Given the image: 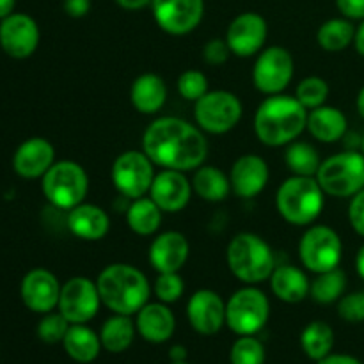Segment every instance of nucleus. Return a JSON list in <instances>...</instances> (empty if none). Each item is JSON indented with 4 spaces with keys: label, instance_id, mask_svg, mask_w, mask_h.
<instances>
[{
    "label": "nucleus",
    "instance_id": "f257e3e1",
    "mask_svg": "<svg viewBox=\"0 0 364 364\" xmlns=\"http://www.w3.org/2000/svg\"><path fill=\"white\" fill-rule=\"evenodd\" d=\"M142 151L162 169L187 173L205 164L208 141L199 127L174 116L159 117L142 135Z\"/></svg>",
    "mask_w": 364,
    "mask_h": 364
},
{
    "label": "nucleus",
    "instance_id": "f03ea898",
    "mask_svg": "<svg viewBox=\"0 0 364 364\" xmlns=\"http://www.w3.org/2000/svg\"><path fill=\"white\" fill-rule=\"evenodd\" d=\"M308 124V109L295 96H267L255 116V134L269 148H281L297 141Z\"/></svg>",
    "mask_w": 364,
    "mask_h": 364
},
{
    "label": "nucleus",
    "instance_id": "7ed1b4c3",
    "mask_svg": "<svg viewBox=\"0 0 364 364\" xmlns=\"http://www.w3.org/2000/svg\"><path fill=\"white\" fill-rule=\"evenodd\" d=\"M96 284L102 304L116 315H137L151 295V284L144 272L128 263L107 265L100 272Z\"/></svg>",
    "mask_w": 364,
    "mask_h": 364
},
{
    "label": "nucleus",
    "instance_id": "20e7f679",
    "mask_svg": "<svg viewBox=\"0 0 364 364\" xmlns=\"http://www.w3.org/2000/svg\"><path fill=\"white\" fill-rule=\"evenodd\" d=\"M323 205L326 192L315 176L291 174L277 188V213L291 226H311L322 213Z\"/></svg>",
    "mask_w": 364,
    "mask_h": 364
},
{
    "label": "nucleus",
    "instance_id": "39448f33",
    "mask_svg": "<svg viewBox=\"0 0 364 364\" xmlns=\"http://www.w3.org/2000/svg\"><path fill=\"white\" fill-rule=\"evenodd\" d=\"M226 262L231 274L245 284H259L270 279L276 269L272 247L255 233H238L228 244Z\"/></svg>",
    "mask_w": 364,
    "mask_h": 364
},
{
    "label": "nucleus",
    "instance_id": "423d86ee",
    "mask_svg": "<svg viewBox=\"0 0 364 364\" xmlns=\"http://www.w3.org/2000/svg\"><path fill=\"white\" fill-rule=\"evenodd\" d=\"M41 188L50 205L70 212L84 203L89 192V176L80 164L59 160L41 178Z\"/></svg>",
    "mask_w": 364,
    "mask_h": 364
},
{
    "label": "nucleus",
    "instance_id": "0eeeda50",
    "mask_svg": "<svg viewBox=\"0 0 364 364\" xmlns=\"http://www.w3.org/2000/svg\"><path fill=\"white\" fill-rule=\"evenodd\" d=\"M320 187L333 198H352L364 188V155L355 149L329 156L316 173Z\"/></svg>",
    "mask_w": 364,
    "mask_h": 364
},
{
    "label": "nucleus",
    "instance_id": "6e6552de",
    "mask_svg": "<svg viewBox=\"0 0 364 364\" xmlns=\"http://www.w3.org/2000/svg\"><path fill=\"white\" fill-rule=\"evenodd\" d=\"M269 297L255 284L235 291L226 302V326L238 336H255L269 322Z\"/></svg>",
    "mask_w": 364,
    "mask_h": 364
},
{
    "label": "nucleus",
    "instance_id": "1a4fd4ad",
    "mask_svg": "<svg viewBox=\"0 0 364 364\" xmlns=\"http://www.w3.org/2000/svg\"><path fill=\"white\" fill-rule=\"evenodd\" d=\"M244 105L235 92L208 91L196 102L194 117L203 132L212 135H223L233 130L242 119Z\"/></svg>",
    "mask_w": 364,
    "mask_h": 364
},
{
    "label": "nucleus",
    "instance_id": "9d476101",
    "mask_svg": "<svg viewBox=\"0 0 364 364\" xmlns=\"http://www.w3.org/2000/svg\"><path fill=\"white\" fill-rule=\"evenodd\" d=\"M301 263L313 274H322L338 269L343 258V244L333 228L309 226L299 242Z\"/></svg>",
    "mask_w": 364,
    "mask_h": 364
},
{
    "label": "nucleus",
    "instance_id": "9b49d317",
    "mask_svg": "<svg viewBox=\"0 0 364 364\" xmlns=\"http://www.w3.org/2000/svg\"><path fill=\"white\" fill-rule=\"evenodd\" d=\"M110 176H112L116 191L123 198L134 201L149 194V188L155 180V164L144 151L130 149V151L121 153L114 160Z\"/></svg>",
    "mask_w": 364,
    "mask_h": 364
},
{
    "label": "nucleus",
    "instance_id": "f8f14e48",
    "mask_svg": "<svg viewBox=\"0 0 364 364\" xmlns=\"http://www.w3.org/2000/svg\"><path fill=\"white\" fill-rule=\"evenodd\" d=\"M295 63L291 53L283 46L263 48L252 68V84L267 96L281 95L294 78Z\"/></svg>",
    "mask_w": 364,
    "mask_h": 364
},
{
    "label": "nucleus",
    "instance_id": "ddd939ff",
    "mask_svg": "<svg viewBox=\"0 0 364 364\" xmlns=\"http://www.w3.org/2000/svg\"><path fill=\"white\" fill-rule=\"evenodd\" d=\"M102 306L98 284L89 277L77 276L68 279L60 288L57 309L70 323H87Z\"/></svg>",
    "mask_w": 364,
    "mask_h": 364
},
{
    "label": "nucleus",
    "instance_id": "4468645a",
    "mask_svg": "<svg viewBox=\"0 0 364 364\" xmlns=\"http://www.w3.org/2000/svg\"><path fill=\"white\" fill-rule=\"evenodd\" d=\"M153 18L164 32L185 36L199 27L205 14L203 0H153Z\"/></svg>",
    "mask_w": 364,
    "mask_h": 364
},
{
    "label": "nucleus",
    "instance_id": "2eb2a0df",
    "mask_svg": "<svg viewBox=\"0 0 364 364\" xmlns=\"http://www.w3.org/2000/svg\"><path fill=\"white\" fill-rule=\"evenodd\" d=\"M39 27L28 14L13 13L0 20V48L13 59H28L39 46Z\"/></svg>",
    "mask_w": 364,
    "mask_h": 364
},
{
    "label": "nucleus",
    "instance_id": "dca6fc26",
    "mask_svg": "<svg viewBox=\"0 0 364 364\" xmlns=\"http://www.w3.org/2000/svg\"><path fill=\"white\" fill-rule=\"evenodd\" d=\"M267 36H269V25L262 14L242 13L228 27L226 43L233 55L247 59L262 52Z\"/></svg>",
    "mask_w": 364,
    "mask_h": 364
},
{
    "label": "nucleus",
    "instance_id": "f3484780",
    "mask_svg": "<svg viewBox=\"0 0 364 364\" xmlns=\"http://www.w3.org/2000/svg\"><path fill=\"white\" fill-rule=\"evenodd\" d=\"M60 288L57 276L46 269H32L23 276L20 284V297L25 308L32 313L46 315L59 304Z\"/></svg>",
    "mask_w": 364,
    "mask_h": 364
},
{
    "label": "nucleus",
    "instance_id": "a211bd4d",
    "mask_svg": "<svg viewBox=\"0 0 364 364\" xmlns=\"http://www.w3.org/2000/svg\"><path fill=\"white\" fill-rule=\"evenodd\" d=\"M187 318L192 329L203 336L217 334L226 323V304L217 291L203 288L187 302Z\"/></svg>",
    "mask_w": 364,
    "mask_h": 364
},
{
    "label": "nucleus",
    "instance_id": "6ab92c4d",
    "mask_svg": "<svg viewBox=\"0 0 364 364\" xmlns=\"http://www.w3.org/2000/svg\"><path fill=\"white\" fill-rule=\"evenodd\" d=\"M192 181L187 180L185 173L174 169H162L155 174L149 198L156 203L162 212L178 213L188 205L192 198Z\"/></svg>",
    "mask_w": 364,
    "mask_h": 364
},
{
    "label": "nucleus",
    "instance_id": "aec40b11",
    "mask_svg": "<svg viewBox=\"0 0 364 364\" xmlns=\"http://www.w3.org/2000/svg\"><path fill=\"white\" fill-rule=\"evenodd\" d=\"M270 169L265 159L255 153H247L235 160L231 166V191L242 199H252L265 191L269 183Z\"/></svg>",
    "mask_w": 364,
    "mask_h": 364
},
{
    "label": "nucleus",
    "instance_id": "412c9836",
    "mask_svg": "<svg viewBox=\"0 0 364 364\" xmlns=\"http://www.w3.org/2000/svg\"><path fill=\"white\" fill-rule=\"evenodd\" d=\"M55 164V148L45 137H31L21 142L13 155L14 173L25 180L43 178Z\"/></svg>",
    "mask_w": 364,
    "mask_h": 364
},
{
    "label": "nucleus",
    "instance_id": "4be33fe9",
    "mask_svg": "<svg viewBox=\"0 0 364 364\" xmlns=\"http://www.w3.org/2000/svg\"><path fill=\"white\" fill-rule=\"evenodd\" d=\"M191 255L187 237L180 231H166L159 235L149 245L148 258L159 274L180 272Z\"/></svg>",
    "mask_w": 364,
    "mask_h": 364
},
{
    "label": "nucleus",
    "instance_id": "5701e85b",
    "mask_svg": "<svg viewBox=\"0 0 364 364\" xmlns=\"http://www.w3.org/2000/svg\"><path fill=\"white\" fill-rule=\"evenodd\" d=\"M68 230L85 242H98L110 231V217L102 206L82 203L68 213Z\"/></svg>",
    "mask_w": 364,
    "mask_h": 364
},
{
    "label": "nucleus",
    "instance_id": "b1692460",
    "mask_svg": "<svg viewBox=\"0 0 364 364\" xmlns=\"http://www.w3.org/2000/svg\"><path fill=\"white\" fill-rule=\"evenodd\" d=\"M137 333L149 343H166L176 329V318L164 302H148L135 318Z\"/></svg>",
    "mask_w": 364,
    "mask_h": 364
},
{
    "label": "nucleus",
    "instance_id": "393cba45",
    "mask_svg": "<svg viewBox=\"0 0 364 364\" xmlns=\"http://www.w3.org/2000/svg\"><path fill=\"white\" fill-rule=\"evenodd\" d=\"M132 105L137 112L153 116L167 102V85L162 77L155 73H142L134 80L130 87Z\"/></svg>",
    "mask_w": 364,
    "mask_h": 364
},
{
    "label": "nucleus",
    "instance_id": "a878e982",
    "mask_svg": "<svg viewBox=\"0 0 364 364\" xmlns=\"http://www.w3.org/2000/svg\"><path fill=\"white\" fill-rule=\"evenodd\" d=\"M348 121L347 116L340 109L331 105H322L308 112V124L306 130L311 134L313 139L326 144L341 141L347 134Z\"/></svg>",
    "mask_w": 364,
    "mask_h": 364
},
{
    "label": "nucleus",
    "instance_id": "bb28decb",
    "mask_svg": "<svg viewBox=\"0 0 364 364\" xmlns=\"http://www.w3.org/2000/svg\"><path fill=\"white\" fill-rule=\"evenodd\" d=\"M270 288L279 301L287 302V304H297L309 295L311 281L299 267L276 265L272 276H270Z\"/></svg>",
    "mask_w": 364,
    "mask_h": 364
},
{
    "label": "nucleus",
    "instance_id": "cd10ccee",
    "mask_svg": "<svg viewBox=\"0 0 364 364\" xmlns=\"http://www.w3.org/2000/svg\"><path fill=\"white\" fill-rule=\"evenodd\" d=\"M63 347L64 352L73 361L82 364L95 361L98 358L100 350L103 348L102 341H100V334L89 329L85 323H71L63 340Z\"/></svg>",
    "mask_w": 364,
    "mask_h": 364
},
{
    "label": "nucleus",
    "instance_id": "c85d7f7f",
    "mask_svg": "<svg viewBox=\"0 0 364 364\" xmlns=\"http://www.w3.org/2000/svg\"><path fill=\"white\" fill-rule=\"evenodd\" d=\"M192 191L208 203H220L230 196L231 181L230 176H226L224 171H220L215 166L198 167L192 178Z\"/></svg>",
    "mask_w": 364,
    "mask_h": 364
},
{
    "label": "nucleus",
    "instance_id": "c756f323",
    "mask_svg": "<svg viewBox=\"0 0 364 364\" xmlns=\"http://www.w3.org/2000/svg\"><path fill=\"white\" fill-rule=\"evenodd\" d=\"M162 210L151 198H139L127 210V224L139 237H151L162 224Z\"/></svg>",
    "mask_w": 364,
    "mask_h": 364
},
{
    "label": "nucleus",
    "instance_id": "7c9ffc66",
    "mask_svg": "<svg viewBox=\"0 0 364 364\" xmlns=\"http://www.w3.org/2000/svg\"><path fill=\"white\" fill-rule=\"evenodd\" d=\"M135 331H137V327L132 322L130 316L114 313V316L105 320V323L100 329L102 347L107 352H112V354H121L132 345L135 338Z\"/></svg>",
    "mask_w": 364,
    "mask_h": 364
},
{
    "label": "nucleus",
    "instance_id": "2f4dec72",
    "mask_svg": "<svg viewBox=\"0 0 364 364\" xmlns=\"http://www.w3.org/2000/svg\"><path fill=\"white\" fill-rule=\"evenodd\" d=\"M355 27L348 18H331L320 25L316 32V41L326 52L336 53L354 43Z\"/></svg>",
    "mask_w": 364,
    "mask_h": 364
},
{
    "label": "nucleus",
    "instance_id": "473e14b6",
    "mask_svg": "<svg viewBox=\"0 0 364 364\" xmlns=\"http://www.w3.org/2000/svg\"><path fill=\"white\" fill-rule=\"evenodd\" d=\"M301 347L309 359L316 363L322 361L331 354L334 347L333 327L322 320L308 323L301 334Z\"/></svg>",
    "mask_w": 364,
    "mask_h": 364
},
{
    "label": "nucleus",
    "instance_id": "72a5a7b5",
    "mask_svg": "<svg viewBox=\"0 0 364 364\" xmlns=\"http://www.w3.org/2000/svg\"><path fill=\"white\" fill-rule=\"evenodd\" d=\"M284 162L295 176H316L322 164L318 151L311 144L302 141H294L284 151Z\"/></svg>",
    "mask_w": 364,
    "mask_h": 364
},
{
    "label": "nucleus",
    "instance_id": "f704fd0d",
    "mask_svg": "<svg viewBox=\"0 0 364 364\" xmlns=\"http://www.w3.org/2000/svg\"><path fill=\"white\" fill-rule=\"evenodd\" d=\"M345 288H347V276H345L343 270L338 267V269L316 274L315 279L311 281L309 295H311L313 301H316L318 304H333V302L340 301V299L343 297Z\"/></svg>",
    "mask_w": 364,
    "mask_h": 364
},
{
    "label": "nucleus",
    "instance_id": "c9c22d12",
    "mask_svg": "<svg viewBox=\"0 0 364 364\" xmlns=\"http://www.w3.org/2000/svg\"><path fill=\"white\" fill-rule=\"evenodd\" d=\"M295 98L309 110L326 105L329 98V84L322 77H306L299 82Z\"/></svg>",
    "mask_w": 364,
    "mask_h": 364
},
{
    "label": "nucleus",
    "instance_id": "e433bc0d",
    "mask_svg": "<svg viewBox=\"0 0 364 364\" xmlns=\"http://www.w3.org/2000/svg\"><path fill=\"white\" fill-rule=\"evenodd\" d=\"M231 364H263L265 347L255 336H240L231 347Z\"/></svg>",
    "mask_w": 364,
    "mask_h": 364
},
{
    "label": "nucleus",
    "instance_id": "4c0bfd02",
    "mask_svg": "<svg viewBox=\"0 0 364 364\" xmlns=\"http://www.w3.org/2000/svg\"><path fill=\"white\" fill-rule=\"evenodd\" d=\"M178 92L181 98L188 100V102H198L199 98L210 91L208 89V78L203 71L199 70H187L178 77L176 82Z\"/></svg>",
    "mask_w": 364,
    "mask_h": 364
},
{
    "label": "nucleus",
    "instance_id": "58836bf2",
    "mask_svg": "<svg viewBox=\"0 0 364 364\" xmlns=\"http://www.w3.org/2000/svg\"><path fill=\"white\" fill-rule=\"evenodd\" d=\"M71 323L60 313H46L38 323V338L48 345L63 343Z\"/></svg>",
    "mask_w": 364,
    "mask_h": 364
},
{
    "label": "nucleus",
    "instance_id": "ea45409f",
    "mask_svg": "<svg viewBox=\"0 0 364 364\" xmlns=\"http://www.w3.org/2000/svg\"><path fill=\"white\" fill-rule=\"evenodd\" d=\"M153 291H155L156 299L164 304H173V302L180 301L181 295L185 291L183 277L180 272H162L155 279L153 284Z\"/></svg>",
    "mask_w": 364,
    "mask_h": 364
},
{
    "label": "nucleus",
    "instance_id": "a19ab883",
    "mask_svg": "<svg viewBox=\"0 0 364 364\" xmlns=\"http://www.w3.org/2000/svg\"><path fill=\"white\" fill-rule=\"evenodd\" d=\"M338 315L345 322H364V290L343 295L338 302Z\"/></svg>",
    "mask_w": 364,
    "mask_h": 364
},
{
    "label": "nucleus",
    "instance_id": "79ce46f5",
    "mask_svg": "<svg viewBox=\"0 0 364 364\" xmlns=\"http://www.w3.org/2000/svg\"><path fill=\"white\" fill-rule=\"evenodd\" d=\"M231 55V50L228 46L226 39H210L208 43L203 48V57H205V63L210 66H223Z\"/></svg>",
    "mask_w": 364,
    "mask_h": 364
},
{
    "label": "nucleus",
    "instance_id": "37998d69",
    "mask_svg": "<svg viewBox=\"0 0 364 364\" xmlns=\"http://www.w3.org/2000/svg\"><path fill=\"white\" fill-rule=\"evenodd\" d=\"M348 223L352 230L364 238V188L350 198L348 205Z\"/></svg>",
    "mask_w": 364,
    "mask_h": 364
},
{
    "label": "nucleus",
    "instance_id": "c03bdc74",
    "mask_svg": "<svg viewBox=\"0 0 364 364\" xmlns=\"http://www.w3.org/2000/svg\"><path fill=\"white\" fill-rule=\"evenodd\" d=\"M336 6L348 20H364V0H336Z\"/></svg>",
    "mask_w": 364,
    "mask_h": 364
},
{
    "label": "nucleus",
    "instance_id": "a18cd8bd",
    "mask_svg": "<svg viewBox=\"0 0 364 364\" xmlns=\"http://www.w3.org/2000/svg\"><path fill=\"white\" fill-rule=\"evenodd\" d=\"M64 11L71 18H84L91 11V0H64Z\"/></svg>",
    "mask_w": 364,
    "mask_h": 364
},
{
    "label": "nucleus",
    "instance_id": "49530a36",
    "mask_svg": "<svg viewBox=\"0 0 364 364\" xmlns=\"http://www.w3.org/2000/svg\"><path fill=\"white\" fill-rule=\"evenodd\" d=\"M318 364H363L359 359L352 358V355H345V354H329L327 358H323L322 361H318Z\"/></svg>",
    "mask_w": 364,
    "mask_h": 364
},
{
    "label": "nucleus",
    "instance_id": "de8ad7c7",
    "mask_svg": "<svg viewBox=\"0 0 364 364\" xmlns=\"http://www.w3.org/2000/svg\"><path fill=\"white\" fill-rule=\"evenodd\" d=\"M117 6L127 11H139L146 6H151L153 0H116Z\"/></svg>",
    "mask_w": 364,
    "mask_h": 364
},
{
    "label": "nucleus",
    "instance_id": "09e8293b",
    "mask_svg": "<svg viewBox=\"0 0 364 364\" xmlns=\"http://www.w3.org/2000/svg\"><path fill=\"white\" fill-rule=\"evenodd\" d=\"M187 348L183 345H174L171 347L169 350V358L173 363H181V361H187Z\"/></svg>",
    "mask_w": 364,
    "mask_h": 364
},
{
    "label": "nucleus",
    "instance_id": "8fccbe9b",
    "mask_svg": "<svg viewBox=\"0 0 364 364\" xmlns=\"http://www.w3.org/2000/svg\"><path fill=\"white\" fill-rule=\"evenodd\" d=\"M354 46L358 50V53L364 57V20H361L359 27L355 28V38H354Z\"/></svg>",
    "mask_w": 364,
    "mask_h": 364
},
{
    "label": "nucleus",
    "instance_id": "3c124183",
    "mask_svg": "<svg viewBox=\"0 0 364 364\" xmlns=\"http://www.w3.org/2000/svg\"><path fill=\"white\" fill-rule=\"evenodd\" d=\"M14 6H16V0H0V20L13 14Z\"/></svg>",
    "mask_w": 364,
    "mask_h": 364
},
{
    "label": "nucleus",
    "instance_id": "603ef678",
    "mask_svg": "<svg viewBox=\"0 0 364 364\" xmlns=\"http://www.w3.org/2000/svg\"><path fill=\"white\" fill-rule=\"evenodd\" d=\"M355 269H358L359 277L364 281V244L358 251V256H355Z\"/></svg>",
    "mask_w": 364,
    "mask_h": 364
},
{
    "label": "nucleus",
    "instance_id": "864d4df0",
    "mask_svg": "<svg viewBox=\"0 0 364 364\" xmlns=\"http://www.w3.org/2000/svg\"><path fill=\"white\" fill-rule=\"evenodd\" d=\"M355 105H358V112L359 116L364 119V85L361 87V91H359L358 95V102H355Z\"/></svg>",
    "mask_w": 364,
    "mask_h": 364
},
{
    "label": "nucleus",
    "instance_id": "5fc2aeb1",
    "mask_svg": "<svg viewBox=\"0 0 364 364\" xmlns=\"http://www.w3.org/2000/svg\"><path fill=\"white\" fill-rule=\"evenodd\" d=\"M359 151H361L364 155V135L361 137V146H359Z\"/></svg>",
    "mask_w": 364,
    "mask_h": 364
},
{
    "label": "nucleus",
    "instance_id": "6e6d98bb",
    "mask_svg": "<svg viewBox=\"0 0 364 364\" xmlns=\"http://www.w3.org/2000/svg\"><path fill=\"white\" fill-rule=\"evenodd\" d=\"M171 364H188L187 361H181V363H171Z\"/></svg>",
    "mask_w": 364,
    "mask_h": 364
}]
</instances>
